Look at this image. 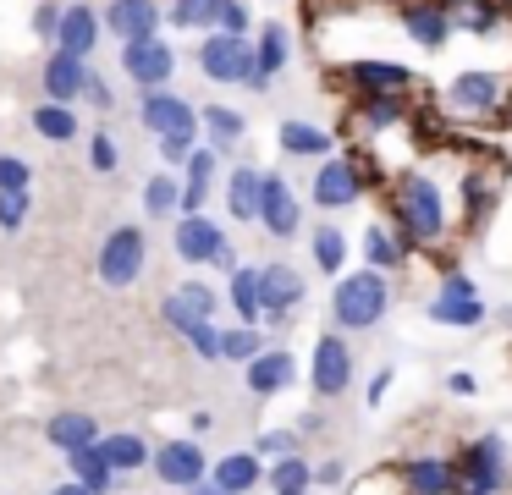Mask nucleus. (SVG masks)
<instances>
[{"instance_id":"obj_50","label":"nucleus","mask_w":512,"mask_h":495,"mask_svg":"<svg viewBox=\"0 0 512 495\" xmlns=\"http://www.w3.org/2000/svg\"><path fill=\"white\" fill-rule=\"evenodd\" d=\"M61 11H67V6H56V0H45V6L34 11V33L50 44V50H56V39H61Z\"/></svg>"},{"instance_id":"obj_23","label":"nucleus","mask_w":512,"mask_h":495,"mask_svg":"<svg viewBox=\"0 0 512 495\" xmlns=\"http://www.w3.org/2000/svg\"><path fill=\"white\" fill-rule=\"evenodd\" d=\"M243 380H248V391H254V396H281L292 380H298V358H292L287 347H265L243 369Z\"/></svg>"},{"instance_id":"obj_7","label":"nucleus","mask_w":512,"mask_h":495,"mask_svg":"<svg viewBox=\"0 0 512 495\" xmlns=\"http://www.w3.org/2000/svg\"><path fill=\"white\" fill-rule=\"evenodd\" d=\"M138 121H144V132H155V138H204V116L193 110V99L171 94V88H149V94L138 99Z\"/></svg>"},{"instance_id":"obj_52","label":"nucleus","mask_w":512,"mask_h":495,"mask_svg":"<svg viewBox=\"0 0 512 495\" xmlns=\"http://www.w3.org/2000/svg\"><path fill=\"white\" fill-rule=\"evenodd\" d=\"M83 99H89V105H94V110H100V116H111V110H116V88H111V83H105V77H100V72H94V77H89V88H83Z\"/></svg>"},{"instance_id":"obj_21","label":"nucleus","mask_w":512,"mask_h":495,"mask_svg":"<svg viewBox=\"0 0 512 495\" xmlns=\"http://www.w3.org/2000/svg\"><path fill=\"white\" fill-rule=\"evenodd\" d=\"M496 204H501V176L496 171H463V193H457V209H463V226L468 231H479L490 215H496Z\"/></svg>"},{"instance_id":"obj_3","label":"nucleus","mask_w":512,"mask_h":495,"mask_svg":"<svg viewBox=\"0 0 512 495\" xmlns=\"http://www.w3.org/2000/svg\"><path fill=\"white\" fill-rule=\"evenodd\" d=\"M193 61H199V72L210 77V83H226V88H254V94H265V77H259V50L254 39H237V33H204L199 50H193Z\"/></svg>"},{"instance_id":"obj_15","label":"nucleus","mask_w":512,"mask_h":495,"mask_svg":"<svg viewBox=\"0 0 512 495\" xmlns=\"http://www.w3.org/2000/svg\"><path fill=\"white\" fill-rule=\"evenodd\" d=\"M259 226H265L276 242H292V237L303 231V204H298V193H292V182H287V176H276V171H265V198H259Z\"/></svg>"},{"instance_id":"obj_26","label":"nucleus","mask_w":512,"mask_h":495,"mask_svg":"<svg viewBox=\"0 0 512 495\" xmlns=\"http://www.w3.org/2000/svg\"><path fill=\"white\" fill-rule=\"evenodd\" d=\"M226 303H232L237 325H265V270L243 264V270L226 281Z\"/></svg>"},{"instance_id":"obj_41","label":"nucleus","mask_w":512,"mask_h":495,"mask_svg":"<svg viewBox=\"0 0 512 495\" xmlns=\"http://www.w3.org/2000/svg\"><path fill=\"white\" fill-rule=\"evenodd\" d=\"M215 17H221V0H171V11H166V22L171 28H204V33H215Z\"/></svg>"},{"instance_id":"obj_6","label":"nucleus","mask_w":512,"mask_h":495,"mask_svg":"<svg viewBox=\"0 0 512 495\" xmlns=\"http://www.w3.org/2000/svg\"><path fill=\"white\" fill-rule=\"evenodd\" d=\"M144 264H149V237H144V226H116V231H105V242H100L94 275H100L111 292H122V286H133L138 275H144Z\"/></svg>"},{"instance_id":"obj_59","label":"nucleus","mask_w":512,"mask_h":495,"mask_svg":"<svg viewBox=\"0 0 512 495\" xmlns=\"http://www.w3.org/2000/svg\"><path fill=\"white\" fill-rule=\"evenodd\" d=\"M298 495H309V490H298Z\"/></svg>"},{"instance_id":"obj_54","label":"nucleus","mask_w":512,"mask_h":495,"mask_svg":"<svg viewBox=\"0 0 512 495\" xmlns=\"http://www.w3.org/2000/svg\"><path fill=\"white\" fill-rule=\"evenodd\" d=\"M391 380H397V369H375V380H369V407H380V402H386V396H391Z\"/></svg>"},{"instance_id":"obj_48","label":"nucleus","mask_w":512,"mask_h":495,"mask_svg":"<svg viewBox=\"0 0 512 495\" xmlns=\"http://www.w3.org/2000/svg\"><path fill=\"white\" fill-rule=\"evenodd\" d=\"M248 28H254V11H248L243 0H221V17H215V33H237V39H248Z\"/></svg>"},{"instance_id":"obj_51","label":"nucleus","mask_w":512,"mask_h":495,"mask_svg":"<svg viewBox=\"0 0 512 495\" xmlns=\"http://www.w3.org/2000/svg\"><path fill=\"white\" fill-rule=\"evenodd\" d=\"M160 143V160H166V171H177V165L193 160V149H199V138H155Z\"/></svg>"},{"instance_id":"obj_58","label":"nucleus","mask_w":512,"mask_h":495,"mask_svg":"<svg viewBox=\"0 0 512 495\" xmlns=\"http://www.w3.org/2000/svg\"><path fill=\"white\" fill-rule=\"evenodd\" d=\"M50 495H94V490H83L78 479H67V484H56V490H50Z\"/></svg>"},{"instance_id":"obj_45","label":"nucleus","mask_w":512,"mask_h":495,"mask_svg":"<svg viewBox=\"0 0 512 495\" xmlns=\"http://www.w3.org/2000/svg\"><path fill=\"white\" fill-rule=\"evenodd\" d=\"M221 336H226V325H215V319H204V325L188 336L193 358H204V363H221Z\"/></svg>"},{"instance_id":"obj_37","label":"nucleus","mask_w":512,"mask_h":495,"mask_svg":"<svg viewBox=\"0 0 512 495\" xmlns=\"http://www.w3.org/2000/svg\"><path fill=\"white\" fill-rule=\"evenodd\" d=\"M446 11H452V28L457 33H496L501 28V6L496 0H446Z\"/></svg>"},{"instance_id":"obj_53","label":"nucleus","mask_w":512,"mask_h":495,"mask_svg":"<svg viewBox=\"0 0 512 495\" xmlns=\"http://www.w3.org/2000/svg\"><path fill=\"white\" fill-rule=\"evenodd\" d=\"M314 484H320V490L347 484V462H342V457H320V462H314Z\"/></svg>"},{"instance_id":"obj_60","label":"nucleus","mask_w":512,"mask_h":495,"mask_svg":"<svg viewBox=\"0 0 512 495\" xmlns=\"http://www.w3.org/2000/svg\"><path fill=\"white\" fill-rule=\"evenodd\" d=\"M67 6H72V0H67Z\"/></svg>"},{"instance_id":"obj_24","label":"nucleus","mask_w":512,"mask_h":495,"mask_svg":"<svg viewBox=\"0 0 512 495\" xmlns=\"http://www.w3.org/2000/svg\"><path fill=\"white\" fill-rule=\"evenodd\" d=\"M276 149L292 154V160H331L336 138L325 127H314V121L287 116V121H276Z\"/></svg>"},{"instance_id":"obj_14","label":"nucleus","mask_w":512,"mask_h":495,"mask_svg":"<svg viewBox=\"0 0 512 495\" xmlns=\"http://www.w3.org/2000/svg\"><path fill=\"white\" fill-rule=\"evenodd\" d=\"M122 72L138 83V94L149 88H166L171 72H177V50L166 39H138V44H122Z\"/></svg>"},{"instance_id":"obj_38","label":"nucleus","mask_w":512,"mask_h":495,"mask_svg":"<svg viewBox=\"0 0 512 495\" xmlns=\"http://www.w3.org/2000/svg\"><path fill=\"white\" fill-rule=\"evenodd\" d=\"M259 352H265V325H226V336H221V363L248 369Z\"/></svg>"},{"instance_id":"obj_4","label":"nucleus","mask_w":512,"mask_h":495,"mask_svg":"<svg viewBox=\"0 0 512 495\" xmlns=\"http://www.w3.org/2000/svg\"><path fill=\"white\" fill-rule=\"evenodd\" d=\"M457 495H501L512 473V451L507 440L490 429V435H474L468 446H457Z\"/></svg>"},{"instance_id":"obj_33","label":"nucleus","mask_w":512,"mask_h":495,"mask_svg":"<svg viewBox=\"0 0 512 495\" xmlns=\"http://www.w3.org/2000/svg\"><path fill=\"white\" fill-rule=\"evenodd\" d=\"M358 248H364V264H369V270H386V275L402 270V259H408V242H402V231H397V226H380V220L364 231V237H358Z\"/></svg>"},{"instance_id":"obj_12","label":"nucleus","mask_w":512,"mask_h":495,"mask_svg":"<svg viewBox=\"0 0 512 495\" xmlns=\"http://www.w3.org/2000/svg\"><path fill=\"white\" fill-rule=\"evenodd\" d=\"M259 270H265V330H287L292 314L303 308V297H309V281H303V270L287 259L259 264Z\"/></svg>"},{"instance_id":"obj_44","label":"nucleus","mask_w":512,"mask_h":495,"mask_svg":"<svg viewBox=\"0 0 512 495\" xmlns=\"http://www.w3.org/2000/svg\"><path fill=\"white\" fill-rule=\"evenodd\" d=\"M89 165L100 176H116V171H122V143H116L111 132H94V138H89Z\"/></svg>"},{"instance_id":"obj_5","label":"nucleus","mask_w":512,"mask_h":495,"mask_svg":"<svg viewBox=\"0 0 512 495\" xmlns=\"http://www.w3.org/2000/svg\"><path fill=\"white\" fill-rule=\"evenodd\" d=\"M364 193H369V165L358 160V154H331V160H320L314 176H309V198L325 209V215L353 209Z\"/></svg>"},{"instance_id":"obj_56","label":"nucleus","mask_w":512,"mask_h":495,"mask_svg":"<svg viewBox=\"0 0 512 495\" xmlns=\"http://www.w3.org/2000/svg\"><path fill=\"white\" fill-rule=\"evenodd\" d=\"M210 429H215V413H210V407H193V413H188V435L199 440V435H210Z\"/></svg>"},{"instance_id":"obj_57","label":"nucleus","mask_w":512,"mask_h":495,"mask_svg":"<svg viewBox=\"0 0 512 495\" xmlns=\"http://www.w3.org/2000/svg\"><path fill=\"white\" fill-rule=\"evenodd\" d=\"M182 495H232V490H221V484H215V479H199V484H193V490H182Z\"/></svg>"},{"instance_id":"obj_22","label":"nucleus","mask_w":512,"mask_h":495,"mask_svg":"<svg viewBox=\"0 0 512 495\" xmlns=\"http://www.w3.org/2000/svg\"><path fill=\"white\" fill-rule=\"evenodd\" d=\"M210 479L221 484V490H232V495H254L259 484L270 479V462L259 457V451H226V457H215Z\"/></svg>"},{"instance_id":"obj_36","label":"nucleus","mask_w":512,"mask_h":495,"mask_svg":"<svg viewBox=\"0 0 512 495\" xmlns=\"http://www.w3.org/2000/svg\"><path fill=\"white\" fill-rule=\"evenodd\" d=\"M28 121H34V132L45 143H72L78 138V110L72 105H56V99H45V105L28 110Z\"/></svg>"},{"instance_id":"obj_55","label":"nucleus","mask_w":512,"mask_h":495,"mask_svg":"<svg viewBox=\"0 0 512 495\" xmlns=\"http://www.w3.org/2000/svg\"><path fill=\"white\" fill-rule=\"evenodd\" d=\"M446 391H452V396H474L479 380H474L468 369H452V374H446Z\"/></svg>"},{"instance_id":"obj_25","label":"nucleus","mask_w":512,"mask_h":495,"mask_svg":"<svg viewBox=\"0 0 512 495\" xmlns=\"http://www.w3.org/2000/svg\"><path fill=\"white\" fill-rule=\"evenodd\" d=\"M100 33H105V17H100V11L83 6V0H72V6L61 11V39H56V50H72V55H83V61H89L94 44H100Z\"/></svg>"},{"instance_id":"obj_10","label":"nucleus","mask_w":512,"mask_h":495,"mask_svg":"<svg viewBox=\"0 0 512 495\" xmlns=\"http://www.w3.org/2000/svg\"><path fill=\"white\" fill-rule=\"evenodd\" d=\"M309 385H314V396H320V402H336V396H347V385H353V347H347L342 330H325V336L314 341Z\"/></svg>"},{"instance_id":"obj_46","label":"nucleus","mask_w":512,"mask_h":495,"mask_svg":"<svg viewBox=\"0 0 512 495\" xmlns=\"http://www.w3.org/2000/svg\"><path fill=\"white\" fill-rule=\"evenodd\" d=\"M28 209H34V198L28 193H0V231H23L28 226Z\"/></svg>"},{"instance_id":"obj_9","label":"nucleus","mask_w":512,"mask_h":495,"mask_svg":"<svg viewBox=\"0 0 512 495\" xmlns=\"http://www.w3.org/2000/svg\"><path fill=\"white\" fill-rule=\"evenodd\" d=\"M507 105V77L501 72H485V66H474V72H457L452 83H446V110L452 116H496V110Z\"/></svg>"},{"instance_id":"obj_18","label":"nucleus","mask_w":512,"mask_h":495,"mask_svg":"<svg viewBox=\"0 0 512 495\" xmlns=\"http://www.w3.org/2000/svg\"><path fill=\"white\" fill-rule=\"evenodd\" d=\"M402 33L419 50H446V39H452V11H446V0H408L402 6Z\"/></svg>"},{"instance_id":"obj_43","label":"nucleus","mask_w":512,"mask_h":495,"mask_svg":"<svg viewBox=\"0 0 512 495\" xmlns=\"http://www.w3.org/2000/svg\"><path fill=\"white\" fill-rule=\"evenodd\" d=\"M160 319H166V325H171V330H177V336H182V341H188V336H193V330H199V325H204V314H199V308H193V303H188V297H182V292H171V297H166V303H160Z\"/></svg>"},{"instance_id":"obj_42","label":"nucleus","mask_w":512,"mask_h":495,"mask_svg":"<svg viewBox=\"0 0 512 495\" xmlns=\"http://www.w3.org/2000/svg\"><path fill=\"white\" fill-rule=\"evenodd\" d=\"M254 451L265 462H281V457H298L303 451V429H265V435L254 440Z\"/></svg>"},{"instance_id":"obj_1","label":"nucleus","mask_w":512,"mask_h":495,"mask_svg":"<svg viewBox=\"0 0 512 495\" xmlns=\"http://www.w3.org/2000/svg\"><path fill=\"white\" fill-rule=\"evenodd\" d=\"M391 226L402 231L408 248H446V193L430 182L424 171H402L391 182Z\"/></svg>"},{"instance_id":"obj_17","label":"nucleus","mask_w":512,"mask_h":495,"mask_svg":"<svg viewBox=\"0 0 512 495\" xmlns=\"http://www.w3.org/2000/svg\"><path fill=\"white\" fill-rule=\"evenodd\" d=\"M105 33H116L122 44H138V39H160V22L166 11L155 0H105Z\"/></svg>"},{"instance_id":"obj_30","label":"nucleus","mask_w":512,"mask_h":495,"mask_svg":"<svg viewBox=\"0 0 512 495\" xmlns=\"http://www.w3.org/2000/svg\"><path fill=\"white\" fill-rule=\"evenodd\" d=\"M67 468H72V479H78L83 490H94V495H116V490H122V473L111 468V457H105V446L72 451V457H67Z\"/></svg>"},{"instance_id":"obj_20","label":"nucleus","mask_w":512,"mask_h":495,"mask_svg":"<svg viewBox=\"0 0 512 495\" xmlns=\"http://www.w3.org/2000/svg\"><path fill=\"white\" fill-rule=\"evenodd\" d=\"M342 77L358 94H408L413 88V72L402 61H347Z\"/></svg>"},{"instance_id":"obj_35","label":"nucleus","mask_w":512,"mask_h":495,"mask_svg":"<svg viewBox=\"0 0 512 495\" xmlns=\"http://www.w3.org/2000/svg\"><path fill=\"white\" fill-rule=\"evenodd\" d=\"M138 198H144V215H149V220H182V176L155 171Z\"/></svg>"},{"instance_id":"obj_2","label":"nucleus","mask_w":512,"mask_h":495,"mask_svg":"<svg viewBox=\"0 0 512 495\" xmlns=\"http://www.w3.org/2000/svg\"><path fill=\"white\" fill-rule=\"evenodd\" d=\"M386 308H391V275L386 270H347L342 281L331 286V319H336V330H375L380 319H386Z\"/></svg>"},{"instance_id":"obj_49","label":"nucleus","mask_w":512,"mask_h":495,"mask_svg":"<svg viewBox=\"0 0 512 495\" xmlns=\"http://www.w3.org/2000/svg\"><path fill=\"white\" fill-rule=\"evenodd\" d=\"M177 292H182V297H188V303H193V308H199V314H204V319H215V314H221V292H215V286H210V281H193V275H188V281H182V286H177Z\"/></svg>"},{"instance_id":"obj_47","label":"nucleus","mask_w":512,"mask_h":495,"mask_svg":"<svg viewBox=\"0 0 512 495\" xmlns=\"http://www.w3.org/2000/svg\"><path fill=\"white\" fill-rule=\"evenodd\" d=\"M34 171H28L23 154H0V193H28Z\"/></svg>"},{"instance_id":"obj_40","label":"nucleus","mask_w":512,"mask_h":495,"mask_svg":"<svg viewBox=\"0 0 512 495\" xmlns=\"http://www.w3.org/2000/svg\"><path fill=\"white\" fill-rule=\"evenodd\" d=\"M270 495H298V490H314V462L303 457H281V462H270Z\"/></svg>"},{"instance_id":"obj_39","label":"nucleus","mask_w":512,"mask_h":495,"mask_svg":"<svg viewBox=\"0 0 512 495\" xmlns=\"http://www.w3.org/2000/svg\"><path fill=\"white\" fill-rule=\"evenodd\" d=\"M254 50H259V77H265V83H276V72H287V55H292L287 28H281V22H265V28H259V39H254Z\"/></svg>"},{"instance_id":"obj_13","label":"nucleus","mask_w":512,"mask_h":495,"mask_svg":"<svg viewBox=\"0 0 512 495\" xmlns=\"http://www.w3.org/2000/svg\"><path fill=\"white\" fill-rule=\"evenodd\" d=\"M402 495H457V462L441 451H413L397 462Z\"/></svg>"},{"instance_id":"obj_8","label":"nucleus","mask_w":512,"mask_h":495,"mask_svg":"<svg viewBox=\"0 0 512 495\" xmlns=\"http://www.w3.org/2000/svg\"><path fill=\"white\" fill-rule=\"evenodd\" d=\"M149 468H155V479L166 484V490H193L199 479H210L215 457H210V451H204L193 435H177V440H160Z\"/></svg>"},{"instance_id":"obj_27","label":"nucleus","mask_w":512,"mask_h":495,"mask_svg":"<svg viewBox=\"0 0 512 495\" xmlns=\"http://www.w3.org/2000/svg\"><path fill=\"white\" fill-rule=\"evenodd\" d=\"M347 248H353V237H347L342 226H331V220H320V226L309 231V259H314V270L331 275V281L347 275Z\"/></svg>"},{"instance_id":"obj_34","label":"nucleus","mask_w":512,"mask_h":495,"mask_svg":"<svg viewBox=\"0 0 512 495\" xmlns=\"http://www.w3.org/2000/svg\"><path fill=\"white\" fill-rule=\"evenodd\" d=\"M199 116H204V143L210 149H237L248 138L243 110H232V105H199Z\"/></svg>"},{"instance_id":"obj_31","label":"nucleus","mask_w":512,"mask_h":495,"mask_svg":"<svg viewBox=\"0 0 512 495\" xmlns=\"http://www.w3.org/2000/svg\"><path fill=\"white\" fill-rule=\"evenodd\" d=\"M424 314L446 330H474V325H485V297H457V292H441V286H435Z\"/></svg>"},{"instance_id":"obj_32","label":"nucleus","mask_w":512,"mask_h":495,"mask_svg":"<svg viewBox=\"0 0 512 495\" xmlns=\"http://www.w3.org/2000/svg\"><path fill=\"white\" fill-rule=\"evenodd\" d=\"M100 446H105V457H111V468L122 473V479H133V473H144L149 462H155V451H149V440L138 435V429H111Z\"/></svg>"},{"instance_id":"obj_16","label":"nucleus","mask_w":512,"mask_h":495,"mask_svg":"<svg viewBox=\"0 0 512 495\" xmlns=\"http://www.w3.org/2000/svg\"><path fill=\"white\" fill-rule=\"evenodd\" d=\"M89 77H94V66L72 50H50V61L39 66V88H45V99H56V105H78Z\"/></svg>"},{"instance_id":"obj_11","label":"nucleus","mask_w":512,"mask_h":495,"mask_svg":"<svg viewBox=\"0 0 512 495\" xmlns=\"http://www.w3.org/2000/svg\"><path fill=\"white\" fill-rule=\"evenodd\" d=\"M171 248H177V259L188 264V270H204V264H221V253L232 248V237H226V226L210 215H182L177 231H171Z\"/></svg>"},{"instance_id":"obj_29","label":"nucleus","mask_w":512,"mask_h":495,"mask_svg":"<svg viewBox=\"0 0 512 495\" xmlns=\"http://www.w3.org/2000/svg\"><path fill=\"white\" fill-rule=\"evenodd\" d=\"M408 116H413L408 94H358L353 99V121L364 132H386V127H397V121H408Z\"/></svg>"},{"instance_id":"obj_28","label":"nucleus","mask_w":512,"mask_h":495,"mask_svg":"<svg viewBox=\"0 0 512 495\" xmlns=\"http://www.w3.org/2000/svg\"><path fill=\"white\" fill-rule=\"evenodd\" d=\"M259 198H265V171L237 165V171L226 176V215H232L237 226H248V220H259Z\"/></svg>"},{"instance_id":"obj_19","label":"nucleus","mask_w":512,"mask_h":495,"mask_svg":"<svg viewBox=\"0 0 512 495\" xmlns=\"http://www.w3.org/2000/svg\"><path fill=\"white\" fill-rule=\"evenodd\" d=\"M45 440L61 451V457H72V451H89L100 446V424H94V413H83V407H61V413L45 418Z\"/></svg>"}]
</instances>
